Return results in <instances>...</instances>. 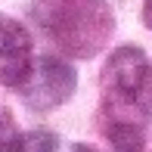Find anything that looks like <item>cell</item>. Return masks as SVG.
<instances>
[{
  "label": "cell",
  "mask_w": 152,
  "mask_h": 152,
  "mask_svg": "<svg viewBox=\"0 0 152 152\" xmlns=\"http://www.w3.org/2000/svg\"><path fill=\"white\" fill-rule=\"evenodd\" d=\"M31 16L62 53L78 59L99 53L115 28L106 0H37Z\"/></svg>",
  "instance_id": "cell-1"
},
{
  "label": "cell",
  "mask_w": 152,
  "mask_h": 152,
  "mask_svg": "<svg viewBox=\"0 0 152 152\" xmlns=\"http://www.w3.org/2000/svg\"><path fill=\"white\" fill-rule=\"evenodd\" d=\"M0 78L10 87H16L22 102L34 112H50V109L68 102L78 90L75 68L59 56H31L22 65L6 68Z\"/></svg>",
  "instance_id": "cell-2"
},
{
  "label": "cell",
  "mask_w": 152,
  "mask_h": 152,
  "mask_svg": "<svg viewBox=\"0 0 152 152\" xmlns=\"http://www.w3.org/2000/svg\"><path fill=\"white\" fill-rule=\"evenodd\" d=\"M149 56L137 44H124L112 50V56L102 65V99L106 112H127L137 109L149 87Z\"/></svg>",
  "instance_id": "cell-3"
},
{
  "label": "cell",
  "mask_w": 152,
  "mask_h": 152,
  "mask_svg": "<svg viewBox=\"0 0 152 152\" xmlns=\"http://www.w3.org/2000/svg\"><path fill=\"white\" fill-rule=\"evenodd\" d=\"M31 59V34L19 19L0 12V62L3 68L22 65Z\"/></svg>",
  "instance_id": "cell-4"
},
{
  "label": "cell",
  "mask_w": 152,
  "mask_h": 152,
  "mask_svg": "<svg viewBox=\"0 0 152 152\" xmlns=\"http://www.w3.org/2000/svg\"><path fill=\"white\" fill-rule=\"evenodd\" d=\"M106 137L115 152H143L146 146V127L140 118H127L121 112H106Z\"/></svg>",
  "instance_id": "cell-5"
},
{
  "label": "cell",
  "mask_w": 152,
  "mask_h": 152,
  "mask_svg": "<svg viewBox=\"0 0 152 152\" xmlns=\"http://www.w3.org/2000/svg\"><path fill=\"white\" fill-rule=\"evenodd\" d=\"M56 146H59V140L50 130H28L19 140V152H56Z\"/></svg>",
  "instance_id": "cell-6"
},
{
  "label": "cell",
  "mask_w": 152,
  "mask_h": 152,
  "mask_svg": "<svg viewBox=\"0 0 152 152\" xmlns=\"http://www.w3.org/2000/svg\"><path fill=\"white\" fill-rule=\"evenodd\" d=\"M19 127L12 124V115L10 112H0V152H19Z\"/></svg>",
  "instance_id": "cell-7"
},
{
  "label": "cell",
  "mask_w": 152,
  "mask_h": 152,
  "mask_svg": "<svg viewBox=\"0 0 152 152\" xmlns=\"http://www.w3.org/2000/svg\"><path fill=\"white\" fill-rule=\"evenodd\" d=\"M143 22H146L149 31H152V0H146V3H143Z\"/></svg>",
  "instance_id": "cell-8"
},
{
  "label": "cell",
  "mask_w": 152,
  "mask_h": 152,
  "mask_svg": "<svg viewBox=\"0 0 152 152\" xmlns=\"http://www.w3.org/2000/svg\"><path fill=\"white\" fill-rule=\"evenodd\" d=\"M72 152H99V149H93V146H87V143H75Z\"/></svg>",
  "instance_id": "cell-9"
},
{
  "label": "cell",
  "mask_w": 152,
  "mask_h": 152,
  "mask_svg": "<svg viewBox=\"0 0 152 152\" xmlns=\"http://www.w3.org/2000/svg\"><path fill=\"white\" fill-rule=\"evenodd\" d=\"M149 90H152V72H149Z\"/></svg>",
  "instance_id": "cell-10"
}]
</instances>
